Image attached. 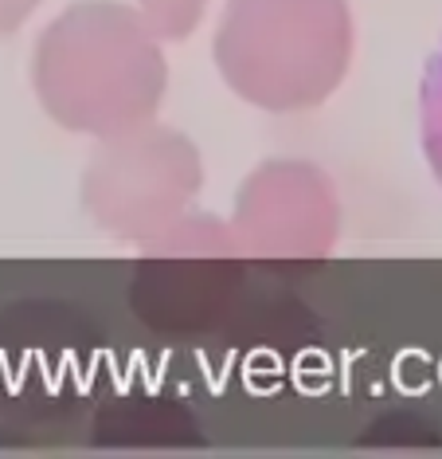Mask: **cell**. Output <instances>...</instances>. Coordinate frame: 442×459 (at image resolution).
I'll list each match as a JSON object with an SVG mask.
<instances>
[{
  "instance_id": "cell-1",
  "label": "cell",
  "mask_w": 442,
  "mask_h": 459,
  "mask_svg": "<svg viewBox=\"0 0 442 459\" xmlns=\"http://www.w3.org/2000/svg\"><path fill=\"white\" fill-rule=\"evenodd\" d=\"M168 67L161 36L118 0H79L39 32L31 56L36 87L63 130L114 138L161 110Z\"/></svg>"
},
{
  "instance_id": "cell-7",
  "label": "cell",
  "mask_w": 442,
  "mask_h": 459,
  "mask_svg": "<svg viewBox=\"0 0 442 459\" xmlns=\"http://www.w3.org/2000/svg\"><path fill=\"white\" fill-rule=\"evenodd\" d=\"M39 0H0V36L4 32H16L20 24L28 20V13L36 8Z\"/></svg>"
},
{
  "instance_id": "cell-4",
  "label": "cell",
  "mask_w": 442,
  "mask_h": 459,
  "mask_svg": "<svg viewBox=\"0 0 442 459\" xmlns=\"http://www.w3.org/2000/svg\"><path fill=\"white\" fill-rule=\"evenodd\" d=\"M341 232L336 193L318 165L267 161L243 181L227 236L255 255H325Z\"/></svg>"
},
{
  "instance_id": "cell-3",
  "label": "cell",
  "mask_w": 442,
  "mask_h": 459,
  "mask_svg": "<svg viewBox=\"0 0 442 459\" xmlns=\"http://www.w3.org/2000/svg\"><path fill=\"white\" fill-rule=\"evenodd\" d=\"M200 153L176 130L138 126L102 138L82 173L90 221L125 239H161L200 193Z\"/></svg>"
},
{
  "instance_id": "cell-2",
  "label": "cell",
  "mask_w": 442,
  "mask_h": 459,
  "mask_svg": "<svg viewBox=\"0 0 442 459\" xmlns=\"http://www.w3.org/2000/svg\"><path fill=\"white\" fill-rule=\"evenodd\" d=\"M212 51L224 82L251 107L313 110L349 75V0H227Z\"/></svg>"
},
{
  "instance_id": "cell-6",
  "label": "cell",
  "mask_w": 442,
  "mask_h": 459,
  "mask_svg": "<svg viewBox=\"0 0 442 459\" xmlns=\"http://www.w3.org/2000/svg\"><path fill=\"white\" fill-rule=\"evenodd\" d=\"M212 0H138V13L161 39L192 36Z\"/></svg>"
},
{
  "instance_id": "cell-5",
  "label": "cell",
  "mask_w": 442,
  "mask_h": 459,
  "mask_svg": "<svg viewBox=\"0 0 442 459\" xmlns=\"http://www.w3.org/2000/svg\"><path fill=\"white\" fill-rule=\"evenodd\" d=\"M419 142H423L430 173L442 185V36L427 56L423 82H419Z\"/></svg>"
}]
</instances>
